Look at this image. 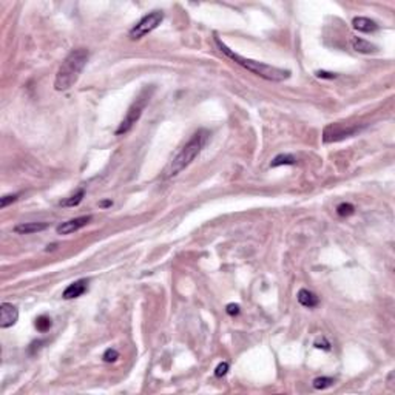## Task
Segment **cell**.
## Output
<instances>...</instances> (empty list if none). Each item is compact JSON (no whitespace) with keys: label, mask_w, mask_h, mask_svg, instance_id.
I'll return each mask as SVG.
<instances>
[{"label":"cell","mask_w":395,"mask_h":395,"mask_svg":"<svg viewBox=\"0 0 395 395\" xmlns=\"http://www.w3.org/2000/svg\"><path fill=\"white\" fill-rule=\"evenodd\" d=\"M352 26L360 32H375L378 30L376 22L370 20L369 17H355L352 20Z\"/></svg>","instance_id":"11"},{"label":"cell","mask_w":395,"mask_h":395,"mask_svg":"<svg viewBox=\"0 0 395 395\" xmlns=\"http://www.w3.org/2000/svg\"><path fill=\"white\" fill-rule=\"evenodd\" d=\"M296 298H298V302L301 304V306L309 308V309L316 308V306H318V302H320L318 296H316L314 292L308 290V289H301V290L298 292Z\"/></svg>","instance_id":"12"},{"label":"cell","mask_w":395,"mask_h":395,"mask_svg":"<svg viewBox=\"0 0 395 395\" xmlns=\"http://www.w3.org/2000/svg\"><path fill=\"white\" fill-rule=\"evenodd\" d=\"M316 78H320V79H335L336 78V74H334V73H329V71H316Z\"/></svg>","instance_id":"24"},{"label":"cell","mask_w":395,"mask_h":395,"mask_svg":"<svg viewBox=\"0 0 395 395\" xmlns=\"http://www.w3.org/2000/svg\"><path fill=\"white\" fill-rule=\"evenodd\" d=\"M90 221H92V216H79L74 220H70L66 222H62L60 226H58V233L59 235H70V233H74L78 230H80L82 227H85Z\"/></svg>","instance_id":"8"},{"label":"cell","mask_w":395,"mask_h":395,"mask_svg":"<svg viewBox=\"0 0 395 395\" xmlns=\"http://www.w3.org/2000/svg\"><path fill=\"white\" fill-rule=\"evenodd\" d=\"M350 45L356 52H362V54H370V52L376 51V46L362 38H352L350 39Z\"/></svg>","instance_id":"13"},{"label":"cell","mask_w":395,"mask_h":395,"mask_svg":"<svg viewBox=\"0 0 395 395\" xmlns=\"http://www.w3.org/2000/svg\"><path fill=\"white\" fill-rule=\"evenodd\" d=\"M51 324H52V322H51V318L46 316V315H40V316H38V318H36V322H34L36 329H38L40 334L48 332L50 328H51Z\"/></svg>","instance_id":"16"},{"label":"cell","mask_w":395,"mask_h":395,"mask_svg":"<svg viewBox=\"0 0 395 395\" xmlns=\"http://www.w3.org/2000/svg\"><path fill=\"white\" fill-rule=\"evenodd\" d=\"M226 312L230 315V316H236V315H240V312H241V308L238 306V304H228V306L226 308Z\"/></svg>","instance_id":"23"},{"label":"cell","mask_w":395,"mask_h":395,"mask_svg":"<svg viewBox=\"0 0 395 395\" xmlns=\"http://www.w3.org/2000/svg\"><path fill=\"white\" fill-rule=\"evenodd\" d=\"M19 320V310L11 302H2L0 306V328L8 329L14 326Z\"/></svg>","instance_id":"7"},{"label":"cell","mask_w":395,"mask_h":395,"mask_svg":"<svg viewBox=\"0 0 395 395\" xmlns=\"http://www.w3.org/2000/svg\"><path fill=\"white\" fill-rule=\"evenodd\" d=\"M88 59H90V52L86 48H76L73 51H70V54L64 59L56 73L54 88L58 92H66V90H70L78 82Z\"/></svg>","instance_id":"2"},{"label":"cell","mask_w":395,"mask_h":395,"mask_svg":"<svg viewBox=\"0 0 395 395\" xmlns=\"http://www.w3.org/2000/svg\"><path fill=\"white\" fill-rule=\"evenodd\" d=\"M86 289H88V281L86 280H78L66 287L62 294V296H64V300H74V298L82 296L86 292Z\"/></svg>","instance_id":"9"},{"label":"cell","mask_w":395,"mask_h":395,"mask_svg":"<svg viewBox=\"0 0 395 395\" xmlns=\"http://www.w3.org/2000/svg\"><path fill=\"white\" fill-rule=\"evenodd\" d=\"M104 362L105 363H114V362H118V358H119V352L116 350V349H106L105 352H104Z\"/></svg>","instance_id":"19"},{"label":"cell","mask_w":395,"mask_h":395,"mask_svg":"<svg viewBox=\"0 0 395 395\" xmlns=\"http://www.w3.org/2000/svg\"><path fill=\"white\" fill-rule=\"evenodd\" d=\"M150 100V93H148V88H146L144 92L139 94V98L132 104V106L128 108L127 114L122 119V122L119 124V127L116 130V134L118 136H122V134H127L132 128L133 125L139 120V118L142 116V112L146 108V105L148 104Z\"/></svg>","instance_id":"4"},{"label":"cell","mask_w":395,"mask_h":395,"mask_svg":"<svg viewBox=\"0 0 395 395\" xmlns=\"http://www.w3.org/2000/svg\"><path fill=\"white\" fill-rule=\"evenodd\" d=\"M48 228V222H24L14 227V232L19 235H31V233H39Z\"/></svg>","instance_id":"10"},{"label":"cell","mask_w":395,"mask_h":395,"mask_svg":"<svg viewBox=\"0 0 395 395\" xmlns=\"http://www.w3.org/2000/svg\"><path fill=\"white\" fill-rule=\"evenodd\" d=\"M214 42H216L218 48L221 50V52L227 58H230L235 64L241 65L242 68H246L250 73H254L266 80H270V82H282L286 79L290 78V71L289 70H284V68H278V66H274V65H267L264 62H258V60H254V59H247L238 52H235L233 50H230L224 42L220 40V38L214 36Z\"/></svg>","instance_id":"1"},{"label":"cell","mask_w":395,"mask_h":395,"mask_svg":"<svg viewBox=\"0 0 395 395\" xmlns=\"http://www.w3.org/2000/svg\"><path fill=\"white\" fill-rule=\"evenodd\" d=\"M315 348L316 349H322V350H330V343L324 338V336H321L315 341Z\"/></svg>","instance_id":"21"},{"label":"cell","mask_w":395,"mask_h":395,"mask_svg":"<svg viewBox=\"0 0 395 395\" xmlns=\"http://www.w3.org/2000/svg\"><path fill=\"white\" fill-rule=\"evenodd\" d=\"M228 370V363H220L218 368L214 369V375L218 376V378H221V376H224Z\"/></svg>","instance_id":"22"},{"label":"cell","mask_w":395,"mask_h":395,"mask_svg":"<svg viewBox=\"0 0 395 395\" xmlns=\"http://www.w3.org/2000/svg\"><path fill=\"white\" fill-rule=\"evenodd\" d=\"M84 196H85V190L80 188V190H78L74 194H71L70 198H66L65 201H62L60 206H62V207H76V206H79V204L82 202Z\"/></svg>","instance_id":"15"},{"label":"cell","mask_w":395,"mask_h":395,"mask_svg":"<svg viewBox=\"0 0 395 395\" xmlns=\"http://www.w3.org/2000/svg\"><path fill=\"white\" fill-rule=\"evenodd\" d=\"M334 384V378H330V376H318V378L314 380L312 386L318 390H322V389H328Z\"/></svg>","instance_id":"17"},{"label":"cell","mask_w":395,"mask_h":395,"mask_svg":"<svg viewBox=\"0 0 395 395\" xmlns=\"http://www.w3.org/2000/svg\"><path fill=\"white\" fill-rule=\"evenodd\" d=\"M162 20H164V14L160 12V11L148 12L147 16H144L142 19L132 28V31H130V39L132 40L142 39L144 36H147L148 32H152L153 30H156Z\"/></svg>","instance_id":"5"},{"label":"cell","mask_w":395,"mask_h":395,"mask_svg":"<svg viewBox=\"0 0 395 395\" xmlns=\"http://www.w3.org/2000/svg\"><path fill=\"white\" fill-rule=\"evenodd\" d=\"M296 164V158L292 154H278L276 158H274L270 167H281V166H295Z\"/></svg>","instance_id":"14"},{"label":"cell","mask_w":395,"mask_h":395,"mask_svg":"<svg viewBox=\"0 0 395 395\" xmlns=\"http://www.w3.org/2000/svg\"><path fill=\"white\" fill-rule=\"evenodd\" d=\"M99 206H100V207H104V208H105V207H112V206H113V201H110V200H106V201H102V202H100Z\"/></svg>","instance_id":"25"},{"label":"cell","mask_w":395,"mask_h":395,"mask_svg":"<svg viewBox=\"0 0 395 395\" xmlns=\"http://www.w3.org/2000/svg\"><path fill=\"white\" fill-rule=\"evenodd\" d=\"M17 198H19V194H5L4 198H0V207L2 208L8 207L11 202L17 201Z\"/></svg>","instance_id":"20"},{"label":"cell","mask_w":395,"mask_h":395,"mask_svg":"<svg viewBox=\"0 0 395 395\" xmlns=\"http://www.w3.org/2000/svg\"><path fill=\"white\" fill-rule=\"evenodd\" d=\"M354 212H355V207L349 202H343L336 207V213L340 216H350V214H354Z\"/></svg>","instance_id":"18"},{"label":"cell","mask_w":395,"mask_h":395,"mask_svg":"<svg viewBox=\"0 0 395 395\" xmlns=\"http://www.w3.org/2000/svg\"><path fill=\"white\" fill-rule=\"evenodd\" d=\"M360 127L358 125H344L341 124H330L324 128L322 132V142L324 144H330V142H338V140H343L346 138H350L356 133H360Z\"/></svg>","instance_id":"6"},{"label":"cell","mask_w":395,"mask_h":395,"mask_svg":"<svg viewBox=\"0 0 395 395\" xmlns=\"http://www.w3.org/2000/svg\"><path fill=\"white\" fill-rule=\"evenodd\" d=\"M210 138V133L206 130V128H201L198 130L192 138L186 144V146L181 148L173 159L172 162L168 164V167L166 168V178H172V176H176L181 173L184 168H187L193 160L196 159V156L201 153V150L204 148V146L207 144Z\"/></svg>","instance_id":"3"}]
</instances>
